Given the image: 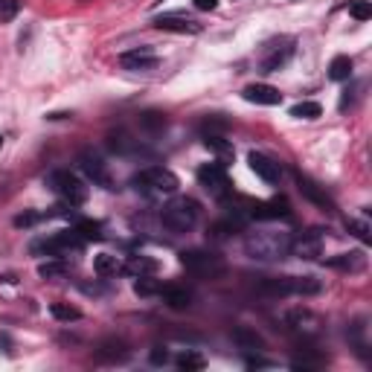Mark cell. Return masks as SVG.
Instances as JSON below:
<instances>
[{"instance_id":"cell-1","label":"cell","mask_w":372,"mask_h":372,"mask_svg":"<svg viewBox=\"0 0 372 372\" xmlns=\"http://www.w3.org/2000/svg\"><path fill=\"white\" fill-rule=\"evenodd\" d=\"M288 251H291V236L282 230H251L244 236V253L251 259L277 262L285 259Z\"/></svg>"},{"instance_id":"cell-2","label":"cell","mask_w":372,"mask_h":372,"mask_svg":"<svg viewBox=\"0 0 372 372\" xmlns=\"http://www.w3.org/2000/svg\"><path fill=\"white\" fill-rule=\"evenodd\" d=\"M131 186L148 198H157V195H175L181 181H177V175L166 166H148L131 177Z\"/></svg>"},{"instance_id":"cell-3","label":"cell","mask_w":372,"mask_h":372,"mask_svg":"<svg viewBox=\"0 0 372 372\" xmlns=\"http://www.w3.org/2000/svg\"><path fill=\"white\" fill-rule=\"evenodd\" d=\"M259 291L271 297H288V294L311 297L323 291V282L314 277H265L259 282Z\"/></svg>"},{"instance_id":"cell-4","label":"cell","mask_w":372,"mask_h":372,"mask_svg":"<svg viewBox=\"0 0 372 372\" xmlns=\"http://www.w3.org/2000/svg\"><path fill=\"white\" fill-rule=\"evenodd\" d=\"M198 213H201L198 201H192V198L181 195V198H172L166 206H163L160 222H163V227L172 230V233H186V230L195 227Z\"/></svg>"},{"instance_id":"cell-5","label":"cell","mask_w":372,"mask_h":372,"mask_svg":"<svg viewBox=\"0 0 372 372\" xmlns=\"http://www.w3.org/2000/svg\"><path fill=\"white\" fill-rule=\"evenodd\" d=\"M47 186H50L52 192H56L59 198H64L70 206L85 204V201H88V195H90L88 184L81 181L79 175H73L70 169H52V172L47 175Z\"/></svg>"},{"instance_id":"cell-6","label":"cell","mask_w":372,"mask_h":372,"mask_svg":"<svg viewBox=\"0 0 372 372\" xmlns=\"http://www.w3.org/2000/svg\"><path fill=\"white\" fill-rule=\"evenodd\" d=\"M181 265L186 268V273H192V277H198V280H218V277H224V271H227L224 259L210 253V251H184Z\"/></svg>"},{"instance_id":"cell-7","label":"cell","mask_w":372,"mask_h":372,"mask_svg":"<svg viewBox=\"0 0 372 372\" xmlns=\"http://www.w3.org/2000/svg\"><path fill=\"white\" fill-rule=\"evenodd\" d=\"M81 247H85V242H81V236L76 230H61L56 233V236H50V239H41L32 244V253L35 256H52V259H67L70 253H79Z\"/></svg>"},{"instance_id":"cell-8","label":"cell","mask_w":372,"mask_h":372,"mask_svg":"<svg viewBox=\"0 0 372 372\" xmlns=\"http://www.w3.org/2000/svg\"><path fill=\"white\" fill-rule=\"evenodd\" d=\"M198 184L215 198H224L230 192V181H227V166L222 163H204L198 169Z\"/></svg>"},{"instance_id":"cell-9","label":"cell","mask_w":372,"mask_h":372,"mask_svg":"<svg viewBox=\"0 0 372 372\" xmlns=\"http://www.w3.org/2000/svg\"><path fill=\"white\" fill-rule=\"evenodd\" d=\"M251 218L256 222H277V218H294V210L288 198H271V201H253L251 204Z\"/></svg>"},{"instance_id":"cell-10","label":"cell","mask_w":372,"mask_h":372,"mask_svg":"<svg viewBox=\"0 0 372 372\" xmlns=\"http://www.w3.org/2000/svg\"><path fill=\"white\" fill-rule=\"evenodd\" d=\"M79 169L85 172V177L96 186H105V189H114L111 186V175H108L105 160L96 155V151H81L79 155Z\"/></svg>"},{"instance_id":"cell-11","label":"cell","mask_w":372,"mask_h":372,"mask_svg":"<svg viewBox=\"0 0 372 372\" xmlns=\"http://www.w3.org/2000/svg\"><path fill=\"white\" fill-rule=\"evenodd\" d=\"M297 259H317L323 253V236L320 230H309V233H300L297 239H291V251Z\"/></svg>"},{"instance_id":"cell-12","label":"cell","mask_w":372,"mask_h":372,"mask_svg":"<svg viewBox=\"0 0 372 372\" xmlns=\"http://www.w3.org/2000/svg\"><path fill=\"white\" fill-rule=\"evenodd\" d=\"M119 64L126 67V70H155L157 56H155V50H151V47H134L128 52H122Z\"/></svg>"},{"instance_id":"cell-13","label":"cell","mask_w":372,"mask_h":372,"mask_svg":"<svg viewBox=\"0 0 372 372\" xmlns=\"http://www.w3.org/2000/svg\"><path fill=\"white\" fill-rule=\"evenodd\" d=\"M247 163H251V169H253L265 184H280L282 166H280L277 160H271L268 155H259V151H251V155H247Z\"/></svg>"},{"instance_id":"cell-14","label":"cell","mask_w":372,"mask_h":372,"mask_svg":"<svg viewBox=\"0 0 372 372\" xmlns=\"http://www.w3.org/2000/svg\"><path fill=\"white\" fill-rule=\"evenodd\" d=\"M155 30L177 32V35H198L201 32V23L198 21H189L186 15H160V18H155Z\"/></svg>"},{"instance_id":"cell-15","label":"cell","mask_w":372,"mask_h":372,"mask_svg":"<svg viewBox=\"0 0 372 372\" xmlns=\"http://www.w3.org/2000/svg\"><path fill=\"white\" fill-rule=\"evenodd\" d=\"M128 355L131 352L126 346V340H117V337H108L96 346V358H99L102 364H122V361H128Z\"/></svg>"},{"instance_id":"cell-16","label":"cell","mask_w":372,"mask_h":372,"mask_svg":"<svg viewBox=\"0 0 372 372\" xmlns=\"http://www.w3.org/2000/svg\"><path fill=\"white\" fill-rule=\"evenodd\" d=\"M288 326L302 337H314L317 332H320V320H317L309 309H297V311L288 314Z\"/></svg>"},{"instance_id":"cell-17","label":"cell","mask_w":372,"mask_h":372,"mask_svg":"<svg viewBox=\"0 0 372 372\" xmlns=\"http://www.w3.org/2000/svg\"><path fill=\"white\" fill-rule=\"evenodd\" d=\"M244 96V102H253V105H280L282 102V93L277 88H271V85H247L242 90Z\"/></svg>"},{"instance_id":"cell-18","label":"cell","mask_w":372,"mask_h":372,"mask_svg":"<svg viewBox=\"0 0 372 372\" xmlns=\"http://www.w3.org/2000/svg\"><path fill=\"white\" fill-rule=\"evenodd\" d=\"M204 146L218 157V163H222V166H230L233 157H236V151H233V143L227 140L224 134H204Z\"/></svg>"},{"instance_id":"cell-19","label":"cell","mask_w":372,"mask_h":372,"mask_svg":"<svg viewBox=\"0 0 372 372\" xmlns=\"http://www.w3.org/2000/svg\"><path fill=\"white\" fill-rule=\"evenodd\" d=\"M297 184H300V192H302V195H306L311 204L323 206V210H335V201L329 198V195H326V189L317 186L311 177H306V175H300V172H297Z\"/></svg>"},{"instance_id":"cell-20","label":"cell","mask_w":372,"mask_h":372,"mask_svg":"<svg viewBox=\"0 0 372 372\" xmlns=\"http://www.w3.org/2000/svg\"><path fill=\"white\" fill-rule=\"evenodd\" d=\"M163 302L172 309V311H186L192 306V291L184 285H163V291H160Z\"/></svg>"},{"instance_id":"cell-21","label":"cell","mask_w":372,"mask_h":372,"mask_svg":"<svg viewBox=\"0 0 372 372\" xmlns=\"http://www.w3.org/2000/svg\"><path fill=\"white\" fill-rule=\"evenodd\" d=\"M329 268H335V271H346V273H361L366 268V256L361 251H352V253H337L326 262Z\"/></svg>"},{"instance_id":"cell-22","label":"cell","mask_w":372,"mask_h":372,"mask_svg":"<svg viewBox=\"0 0 372 372\" xmlns=\"http://www.w3.org/2000/svg\"><path fill=\"white\" fill-rule=\"evenodd\" d=\"M291 56H294V41L285 38L282 50H271L268 47V56L262 59V70H265V73H277V70H282V67L288 64V59H291Z\"/></svg>"},{"instance_id":"cell-23","label":"cell","mask_w":372,"mask_h":372,"mask_svg":"<svg viewBox=\"0 0 372 372\" xmlns=\"http://www.w3.org/2000/svg\"><path fill=\"white\" fill-rule=\"evenodd\" d=\"M108 146H111V151L119 157H128V155H137V151H140V140H134V137H128L126 131H117V134L108 137Z\"/></svg>"},{"instance_id":"cell-24","label":"cell","mask_w":372,"mask_h":372,"mask_svg":"<svg viewBox=\"0 0 372 372\" xmlns=\"http://www.w3.org/2000/svg\"><path fill=\"white\" fill-rule=\"evenodd\" d=\"M126 273H131V277H155L157 273V262L155 259H148V256H131V262L126 268H122Z\"/></svg>"},{"instance_id":"cell-25","label":"cell","mask_w":372,"mask_h":372,"mask_svg":"<svg viewBox=\"0 0 372 372\" xmlns=\"http://www.w3.org/2000/svg\"><path fill=\"white\" fill-rule=\"evenodd\" d=\"M352 70H355V61L349 56H335L329 61V79L332 81H349Z\"/></svg>"},{"instance_id":"cell-26","label":"cell","mask_w":372,"mask_h":372,"mask_svg":"<svg viewBox=\"0 0 372 372\" xmlns=\"http://www.w3.org/2000/svg\"><path fill=\"white\" fill-rule=\"evenodd\" d=\"M93 271L99 273V277H117V273H122V265L119 259L111 256V253H99L93 259Z\"/></svg>"},{"instance_id":"cell-27","label":"cell","mask_w":372,"mask_h":372,"mask_svg":"<svg viewBox=\"0 0 372 372\" xmlns=\"http://www.w3.org/2000/svg\"><path fill=\"white\" fill-rule=\"evenodd\" d=\"M175 364H177V369H184V372H201L206 366V358L198 355V352H192V349H186V352H181L175 358Z\"/></svg>"},{"instance_id":"cell-28","label":"cell","mask_w":372,"mask_h":372,"mask_svg":"<svg viewBox=\"0 0 372 372\" xmlns=\"http://www.w3.org/2000/svg\"><path fill=\"white\" fill-rule=\"evenodd\" d=\"M160 291H163V282L155 277H137V282H134L137 297H160Z\"/></svg>"},{"instance_id":"cell-29","label":"cell","mask_w":372,"mask_h":372,"mask_svg":"<svg viewBox=\"0 0 372 372\" xmlns=\"http://www.w3.org/2000/svg\"><path fill=\"white\" fill-rule=\"evenodd\" d=\"M233 340H236L242 349H262V346H265V340H262L253 329H244V326L233 332Z\"/></svg>"},{"instance_id":"cell-30","label":"cell","mask_w":372,"mask_h":372,"mask_svg":"<svg viewBox=\"0 0 372 372\" xmlns=\"http://www.w3.org/2000/svg\"><path fill=\"white\" fill-rule=\"evenodd\" d=\"M50 314L56 317L61 323H73V320H81V311L76 306H67V302H52L50 306Z\"/></svg>"},{"instance_id":"cell-31","label":"cell","mask_w":372,"mask_h":372,"mask_svg":"<svg viewBox=\"0 0 372 372\" xmlns=\"http://www.w3.org/2000/svg\"><path fill=\"white\" fill-rule=\"evenodd\" d=\"M73 230L81 236V242H99L102 239V224L99 222H88L85 218V222H79Z\"/></svg>"},{"instance_id":"cell-32","label":"cell","mask_w":372,"mask_h":372,"mask_svg":"<svg viewBox=\"0 0 372 372\" xmlns=\"http://www.w3.org/2000/svg\"><path fill=\"white\" fill-rule=\"evenodd\" d=\"M320 114H323L320 102H297L291 108V117H297V119H317Z\"/></svg>"},{"instance_id":"cell-33","label":"cell","mask_w":372,"mask_h":372,"mask_svg":"<svg viewBox=\"0 0 372 372\" xmlns=\"http://www.w3.org/2000/svg\"><path fill=\"white\" fill-rule=\"evenodd\" d=\"M67 273V265L59 259V262H44V265H38V277L41 280H59Z\"/></svg>"},{"instance_id":"cell-34","label":"cell","mask_w":372,"mask_h":372,"mask_svg":"<svg viewBox=\"0 0 372 372\" xmlns=\"http://www.w3.org/2000/svg\"><path fill=\"white\" fill-rule=\"evenodd\" d=\"M326 364V358L323 355H300L291 361V369H302V372H309V369H320Z\"/></svg>"},{"instance_id":"cell-35","label":"cell","mask_w":372,"mask_h":372,"mask_svg":"<svg viewBox=\"0 0 372 372\" xmlns=\"http://www.w3.org/2000/svg\"><path fill=\"white\" fill-rule=\"evenodd\" d=\"M140 126L148 128V131H163V128H166V114L146 111V114H140Z\"/></svg>"},{"instance_id":"cell-36","label":"cell","mask_w":372,"mask_h":372,"mask_svg":"<svg viewBox=\"0 0 372 372\" xmlns=\"http://www.w3.org/2000/svg\"><path fill=\"white\" fill-rule=\"evenodd\" d=\"M21 12V0H0V21L9 23Z\"/></svg>"},{"instance_id":"cell-37","label":"cell","mask_w":372,"mask_h":372,"mask_svg":"<svg viewBox=\"0 0 372 372\" xmlns=\"http://www.w3.org/2000/svg\"><path fill=\"white\" fill-rule=\"evenodd\" d=\"M201 131L204 134H224L227 131V119H218V117H210L201 122Z\"/></svg>"},{"instance_id":"cell-38","label":"cell","mask_w":372,"mask_h":372,"mask_svg":"<svg viewBox=\"0 0 372 372\" xmlns=\"http://www.w3.org/2000/svg\"><path fill=\"white\" fill-rule=\"evenodd\" d=\"M346 227H349L352 236H358V239H361L364 244H369V227H366V222H355V218H349Z\"/></svg>"},{"instance_id":"cell-39","label":"cell","mask_w":372,"mask_h":372,"mask_svg":"<svg viewBox=\"0 0 372 372\" xmlns=\"http://www.w3.org/2000/svg\"><path fill=\"white\" fill-rule=\"evenodd\" d=\"M349 12H352V18H355V21H369V18H372V6H369V0H358V3H355Z\"/></svg>"},{"instance_id":"cell-40","label":"cell","mask_w":372,"mask_h":372,"mask_svg":"<svg viewBox=\"0 0 372 372\" xmlns=\"http://www.w3.org/2000/svg\"><path fill=\"white\" fill-rule=\"evenodd\" d=\"M44 215H38V213H23V215H15V227H32L38 224Z\"/></svg>"},{"instance_id":"cell-41","label":"cell","mask_w":372,"mask_h":372,"mask_svg":"<svg viewBox=\"0 0 372 372\" xmlns=\"http://www.w3.org/2000/svg\"><path fill=\"white\" fill-rule=\"evenodd\" d=\"M148 361L155 364V366H163V364H169V352L160 349V346H155V349H151V355H148Z\"/></svg>"},{"instance_id":"cell-42","label":"cell","mask_w":372,"mask_h":372,"mask_svg":"<svg viewBox=\"0 0 372 372\" xmlns=\"http://www.w3.org/2000/svg\"><path fill=\"white\" fill-rule=\"evenodd\" d=\"M244 366L247 369H271L273 361H265V358H244Z\"/></svg>"},{"instance_id":"cell-43","label":"cell","mask_w":372,"mask_h":372,"mask_svg":"<svg viewBox=\"0 0 372 372\" xmlns=\"http://www.w3.org/2000/svg\"><path fill=\"white\" fill-rule=\"evenodd\" d=\"M192 3H195L198 12H213V9H218V0H192Z\"/></svg>"},{"instance_id":"cell-44","label":"cell","mask_w":372,"mask_h":372,"mask_svg":"<svg viewBox=\"0 0 372 372\" xmlns=\"http://www.w3.org/2000/svg\"><path fill=\"white\" fill-rule=\"evenodd\" d=\"M0 148H3V137H0Z\"/></svg>"}]
</instances>
